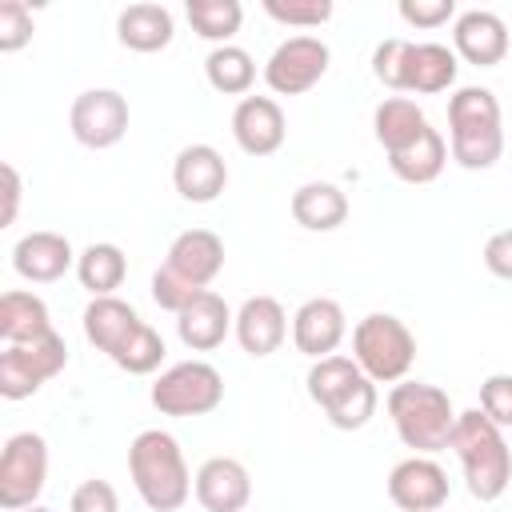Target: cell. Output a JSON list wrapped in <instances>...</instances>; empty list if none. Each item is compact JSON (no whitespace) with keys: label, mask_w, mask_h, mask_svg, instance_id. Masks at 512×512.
<instances>
[{"label":"cell","mask_w":512,"mask_h":512,"mask_svg":"<svg viewBox=\"0 0 512 512\" xmlns=\"http://www.w3.org/2000/svg\"><path fill=\"white\" fill-rule=\"evenodd\" d=\"M448 148L452 160L468 172H484L504 152L500 128V100L492 88L464 84L448 96Z\"/></svg>","instance_id":"6da1fadb"},{"label":"cell","mask_w":512,"mask_h":512,"mask_svg":"<svg viewBox=\"0 0 512 512\" xmlns=\"http://www.w3.org/2000/svg\"><path fill=\"white\" fill-rule=\"evenodd\" d=\"M128 476L152 512H176L192 496V472L172 432L144 428L128 444Z\"/></svg>","instance_id":"7a4b0ae2"},{"label":"cell","mask_w":512,"mask_h":512,"mask_svg":"<svg viewBox=\"0 0 512 512\" xmlns=\"http://www.w3.org/2000/svg\"><path fill=\"white\" fill-rule=\"evenodd\" d=\"M448 448L460 456L468 492L476 500L492 504L508 492V484H512V448L504 440V428H496L480 408H468V412L456 416Z\"/></svg>","instance_id":"3957f363"},{"label":"cell","mask_w":512,"mask_h":512,"mask_svg":"<svg viewBox=\"0 0 512 512\" xmlns=\"http://www.w3.org/2000/svg\"><path fill=\"white\" fill-rule=\"evenodd\" d=\"M388 416L404 448H416V456H432L448 448L460 412L452 408L444 388L424 384V380H400L388 392Z\"/></svg>","instance_id":"277c9868"},{"label":"cell","mask_w":512,"mask_h":512,"mask_svg":"<svg viewBox=\"0 0 512 512\" xmlns=\"http://www.w3.org/2000/svg\"><path fill=\"white\" fill-rule=\"evenodd\" d=\"M308 396L312 404L328 416L332 428L340 432H356L364 428L372 416H376V384L360 372L356 360L348 356H324V360H312L308 376Z\"/></svg>","instance_id":"5b68a950"},{"label":"cell","mask_w":512,"mask_h":512,"mask_svg":"<svg viewBox=\"0 0 512 512\" xmlns=\"http://www.w3.org/2000/svg\"><path fill=\"white\" fill-rule=\"evenodd\" d=\"M352 360L372 384H400L416 360V336L392 312H368L352 328Z\"/></svg>","instance_id":"8992f818"},{"label":"cell","mask_w":512,"mask_h":512,"mask_svg":"<svg viewBox=\"0 0 512 512\" xmlns=\"http://www.w3.org/2000/svg\"><path fill=\"white\" fill-rule=\"evenodd\" d=\"M148 396L160 416H208L224 400V376L208 360H180L156 376Z\"/></svg>","instance_id":"52a82bcc"},{"label":"cell","mask_w":512,"mask_h":512,"mask_svg":"<svg viewBox=\"0 0 512 512\" xmlns=\"http://www.w3.org/2000/svg\"><path fill=\"white\" fill-rule=\"evenodd\" d=\"M48 480V444L40 432H16L0 448V508L24 512L40 500Z\"/></svg>","instance_id":"ba28073f"},{"label":"cell","mask_w":512,"mask_h":512,"mask_svg":"<svg viewBox=\"0 0 512 512\" xmlns=\"http://www.w3.org/2000/svg\"><path fill=\"white\" fill-rule=\"evenodd\" d=\"M68 364V344L60 332H48L32 344H4L0 352V396L4 400H28L40 392L52 376H60Z\"/></svg>","instance_id":"9c48e42d"},{"label":"cell","mask_w":512,"mask_h":512,"mask_svg":"<svg viewBox=\"0 0 512 512\" xmlns=\"http://www.w3.org/2000/svg\"><path fill=\"white\" fill-rule=\"evenodd\" d=\"M328 60H332V52L320 36H288L272 48V56L264 64V84L276 96H300L320 84V76L328 72Z\"/></svg>","instance_id":"30bf717a"},{"label":"cell","mask_w":512,"mask_h":512,"mask_svg":"<svg viewBox=\"0 0 512 512\" xmlns=\"http://www.w3.org/2000/svg\"><path fill=\"white\" fill-rule=\"evenodd\" d=\"M68 128L84 148H112L128 132V100L116 88H88L72 100Z\"/></svg>","instance_id":"8fae6325"},{"label":"cell","mask_w":512,"mask_h":512,"mask_svg":"<svg viewBox=\"0 0 512 512\" xmlns=\"http://www.w3.org/2000/svg\"><path fill=\"white\" fill-rule=\"evenodd\" d=\"M148 324L136 316L132 304H124L120 296H92V304L84 308V336L92 348H100L112 364H120L128 356V348L140 340Z\"/></svg>","instance_id":"7c38bea8"},{"label":"cell","mask_w":512,"mask_h":512,"mask_svg":"<svg viewBox=\"0 0 512 512\" xmlns=\"http://www.w3.org/2000/svg\"><path fill=\"white\" fill-rule=\"evenodd\" d=\"M388 500L400 512H440L448 500V472L432 456H408L388 472Z\"/></svg>","instance_id":"4fadbf2b"},{"label":"cell","mask_w":512,"mask_h":512,"mask_svg":"<svg viewBox=\"0 0 512 512\" xmlns=\"http://www.w3.org/2000/svg\"><path fill=\"white\" fill-rule=\"evenodd\" d=\"M192 492L204 512H244L252 500V476L232 456H212L196 468Z\"/></svg>","instance_id":"5bb4252c"},{"label":"cell","mask_w":512,"mask_h":512,"mask_svg":"<svg viewBox=\"0 0 512 512\" xmlns=\"http://www.w3.org/2000/svg\"><path fill=\"white\" fill-rule=\"evenodd\" d=\"M348 324H344V308L332 296H312L296 308L292 316V344L296 352H304L308 360H324L336 356L340 340H344Z\"/></svg>","instance_id":"9a60e30c"},{"label":"cell","mask_w":512,"mask_h":512,"mask_svg":"<svg viewBox=\"0 0 512 512\" xmlns=\"http://www.w3.org/2000/svg\"><path fill=\"white\" fill-rule=\"evenodd\" d=\"M232 136H236L240 152H248V156H272L284 144V136H288L284 108L272 96H244L232 108Z\"/></svg>","instance_id":"2e32d148"},{"label":"cell","mask_w":512,"mask_h":512,"mask_svg":"<svg viewBox=\"0 0 512 512\" xmlns=\"http://www.w3.org/2000/svg\"><path fill=\"white\" fill-rule=\"evenodd\" d=\"M172 184L188 204H212L228 184V164L212 144H188L176 152Z\"/></svg>","instance_id":"e0dca14e"},{"label":"cell","mask_w":512,"mask_h":512,"mask_svg":"<svg viewBox=\"0 0 512 512\" xmlns=\"http://www.w3.org/2000/svg\"><path fill=\"white\" fill-rule=\"evenodd\" d=\"M12 268H16V276H24L32 284H52L68 268H76V252H72L68 236L40 228L12 244Z\"/></svg>","instance_id":"ac0fdd59"},{"label":"cell","mask_w":512,"mask_h":512,"mask_svg":"<svg viewBox=\"0 0 512 512\" xmlns=\"http://www.w3.org/2000/svg\"><path fill=\"white\" fill-rule=\"evenodd\" d=\"M452 44H456V56L460 60H468L476 68H492L508 52V28H504V20L496 12L468 8L452 24Z\"/></svg>","instance_id":"d6986e66"},{"label":"cell","mask_w":512,"mask_h":512,"mask_svg":"<svg viewBox=\"0 0 512 512\" xmlns=\"http://www.w3.org/2000/svg\"><path fill=\"white\" fill-rule=\"evenodd\" d=\"M232 324H236V316L228 312L224 296L212 292V288L196 292V296L176 312V332H180L184 348H192V352H212V348H220L224 336L232 332Z\"/></svg>","instance_id":"ffe728a7"},{"label":"cell","mask_w":512,"mask_h":512,"mask_svg":"<svg viewBox=\"0 0 512 512\" xmlns=\"http://www.w3.org/2000/svg\"><path fill=\"white\" fill-rule=\"evenodd\" d=\"M232 332H236V340L248 356H256V360L272 356L288 336V312L276 296H248L236 312Z\"/></svg>","instance_id":"44dd1931"},{"label":"cell","mask_w":512,"mask_h":512,"mask_svg":"<svg viewBox=\"0 0 512 512\" xmlns=\"http://www.w3.org/2000/svg\"><path fill=\"white\" fill-rule=\"evenodd\" d=\"M176 276H184L192 288H208L220 268H224V240L208 228H188L172 240L168 248V260H164Z\"/></svg>","instance_id":"7402d4cb"},{"label":"cell","mask_w":512,"mask_h":512,"mask_svg":"<svg viewBox=\"0 0 512 512\" xmlns=\"http://www.w3.org/2000/svg\"><path fill=\"white\" fill-rule=\"evenodd\" d=\"M172 32H176V24L164 4L140 0V4L120 8V16H116V36L132 52H160L172 44Z\"/></svg>","instance_id":"603a6c76"},{"label":"cell","mask_w":512,"mask_h":512,"mask_svg":"<svg viewBox=\"0 0 512 512\" xmlns=\"http://www.w3.org/2000/svg\"><path fill=\"white\" fill-rule=\"evenodd\" d=\"M292 220L308 232H332L348 220V196L328 180H308L292 192Z\"/></svg>","instance_id":"cb8c5ba5"},{"label":"cell","mask_w":512,"mask_h":512,"mask_svg":"<svg viewBox=\"0 0 512 512\" xmlns=\"http://www.w3.org/2000/svg\"><path fill=\"white\" fill-rule=\"evenodd\" d=\"M48 332H52L48 304L36 292L8 288L0 296V340L4 344H32V340H44Z\"/></svg>","instance_id":"d4e9b609"},{"label":"cell","mask_w":512,"mask_h":512,"mask_svg":"<svg viewBox=\"0 0 512 512\" xmlns=\"http://www.w3.org/2000/svg\"><path fill=\"white\" fill-rule=\"evenodd\" d=\"M456 48H444V44H412L408 52V68H404V92H416V96H436L444 88L456 84Z\"/></svg>","instance_id":"484cf974"},{"label":"cell","mask_w":512,"mask_h":512,"mask_svg":"<svg viewBox=\"0 0 512 512\" xmlns=\"http://www.w3.org/2000/svg\"><path fill=\"white\" fill-rule=\"evenodd\" d=\"M444 164H448V144L432 124L412 144H404L400 152H388V168L404 184H432L444 172Z\"/></svg>","instance_id":"4316f807"},{"label":"cell","mask_w":512,"mask_h":512,"mask_svg":"<svg viewBox=\"0 0 512 512\" xmlns=\"http://www.w3.org/2000/svg\"><path fill=\"white\" fill-rule=\"evenodd\" d=\"M372 128H376V140L384 144V152H400L428 128V116L408 96H384L372 112Z\"/></svg>","instance_id":"83f0119b"},{"label":"cell","mask_w":512,"mask_h":512,"mask_svg":"<svg viewBox=\"0 0 512 512\" xmlns=\"http://www.w3.org/2000/svg\"><path fill=\"white\" fill-rule=\"evenodd\" d=\"M128 276V256L120 252V244H88L76 256V280L92 292V296H112Z\"/></svg>","instance_id":"f1b7e54d"},{"label":"cell","mask_w":512,"mask_h":512,"mask_svg":"<svg viewBox=\"0 0 512 512\" xmlns=\"http://www.w3.org/2000/svg\"><path fill=\"white\" fill-rule=\"evenodd\" d=\"M204 76L224 96H244L256 80V60L240 44H220L204 56Z\"/></svg>","instance_id":"f546056e"},{"label":"cell","mask_w":512,"mask_h":512,"mask_svg":"<svg viewBox=\"0 0 512 512\" xmlns=\"http://www.w3.org/2000/svg\"><path fill=\"white\" fill-rule=\"evenodd\" d=\"M184 12H188L192 32L204 36V40H212L216 48L228 44V40L240 32V24H244L240 0H188Z\"/></svg>","instance_id":"4dcf8cb0"},{"label":"cell","mask_w":512,"mask_h":512,"mask_svg":"<svg viewBox=\"0 0 512 512\" xmlns=\"http://www.w3.org/2000/svg\"><path fill=\"white\" fill-rule=\"evenodd\" d=\"M408 52H412V40H404V36H388V40H380L376 52H372V76H376L384 88L404 92Z\"/></svg>","instance_id":"1f68e13d"},{"label":"cell","mask_w":512,"mask_h":512,"mask_svg":"<svg viewBox=\"0 0 512 512\" xmlns=\"http://www.w3.org/2000/svg\"><path fill=\"white\" fill-rule=\"evenodd\" d=\"M264 12L288 28H320L332 16V0H264Z\"/></svg>","instance_id":"d6a6232c"},{"label":"cell","mask_w":512,"mask_h":512,"mask_svg":"<svg viewBox=\"0 0 512 512\" xmlns=\"http://www.w3.org/2000/svg\"><path fill=\"white\" fill-rule=\"evenodd\" d=\"M480 412L496 428H512V376L508 372H492L480 384Z\"/></svg>","instance_id":"836d02e7"},{"label":"cell","mask_w":512,"mask_h":512,"mask_svg":"<svg viewBox=\"0 0 512 512\" xmlns=\"http://www.w3.org/2000/svg\"><path fill=\"white\" fill-rule=\"evenodd\" d=\"M32 40V12L24 0H0V52H20Z\"/></svg>","instance_id":"e575fe53"},{"label":"cell","mask_w":512,"mask_h":512,"mask_svg":"<svg viewBox=\"0 0 512 512\" xmlns=\"http://www.w3.org/2000/svg\"><path fill=\"white\" fill-rule=\"evenodd\" d=\"M196 292H204V288H192V284H188L184 276H176L168 264H160V268L152 272V300H156L164 312H172V316H176Z\"/></svg>","instance_id":"d590c367"},{"label":"cell","mask_w":512,"mask_h":512,"mask_svg":"<svg viewBox=\"0 0 512 512\" xmlns=\"http://www.w3.org/2000/svg\"><path fill=\"white\" fill-rule=\"evenodd\" d=\"M160 360H164V340H160V332L156 328H144L140 332V340L128 348V356L116 364L120 372H128V376H148V372H156L160 368Z\"/></svg>","instance_id":"8d00e7d4"},{"label":"cell","mask_w":512,"mask_h":512,"mask_svg":"<svg viewBox=\"0 0 512 512\" xmlns=\"http://www.w3.org/2000/svg\"><path fill=\"white\" fill-rule=\"evenodd\" d=\"M68 512H120V496L108 480H84L76 484L72 500H68Z\"/></svg>","instance_id":"74e56055"},{"label":"cell","mask_w":512,"mask_h":512,"mask_svg":"<svg viewBox=\"0 0 512 512\" xmlns=\"http://www.w3.org/2000/svg\"><path fill=\"white\" fill-rule=\"evenodd\" d=\"M452 16H456L452 0H400V20L412 28H440Z\"/></svg>","instance_id":"f35d334b"},{"label":"cell","mask_w":512,"mask_h":512,"mask_svg":"<svg viewBox=\"0 0 512 512\" xmlns=\"http://www.w3.org/2000/svg\"><path fill=\"white\" fill-rule=\"evenodd\" d=\"M484 268L496 280H512V228H500L484 244Z\"/></svg>","instance_id":"ab89813d"},{"label":"cell","mask_w":512,"mask_h":512,"mask_svg":"<svg viewBox=\"0 0 512 512\" xmlns=\"http://www.w3.org/2000/svg\"><path fill=\"white\" fill-rule=\"evenodd\" d=\"M0 180H4V212H0V228H8L16 220L20 208V172L16 164H0Z\"/></svg>","instance_id":"60d3db41"},{"label":"cell","mask_w":512,"mask_h":512,"mask_svg":"<svg viewBox=\"0 0 512 512\" xmlns=\"http://www.w3.org/2000/svg\"><path fill=\"white\" fill-rule=\"evenodd\" d=\"M24 512H52V508H44V504H32V508H24Z\"/></svg>","instance_id":"b9f144b4"}]
</instances>
